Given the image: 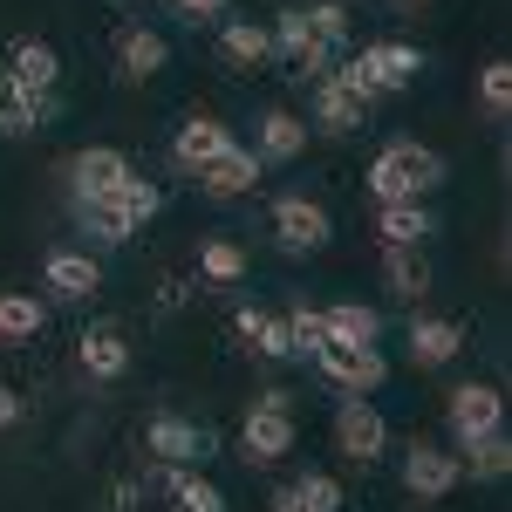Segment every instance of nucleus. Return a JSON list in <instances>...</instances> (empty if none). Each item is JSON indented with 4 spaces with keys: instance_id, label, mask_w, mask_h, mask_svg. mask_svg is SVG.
<instances>
[{
    "instance_id": "39448f33",
    "label": "nucleus",
    "mask_w": 512,
    "mask_h": 512,
    "mask_svg": "<svg viewBox=\"0 0 512 512\" xmlns=\"http://www.w3.org/2000/svg\"><path fill=\"white\" fill-rule=\"evenodd\" d=\"M328 239H335L328 205H315L308 192H280L274 198V246L280 253H321Z\"/></svg>"
},
{
    "instance_id": "c85d7f7f",
    "label": "nucleus",
    "mask_w": 512,
    "mask_h": 512,
    "mask_svg": "<svg viewBox=\"0 0 512 512\" xmlns=\"http://www.w3.org/2000/svg\"><path fill=\"white\" fill-rule=\"evenodd\" d=\"M110 205L123 212V226L137 233V226H151V219L164 212V192L151 185V178H130V185H117V192H110Z\"/></svg>"
},
{
    "instance_id": "aec40b11",
    "label": "nucleus",
    "mask_w": 512,
    "mask_h": 512,
    "mask_svg": "<svg viewBox=\"0 0 512 512\" xmlns=\"http://www.w3.org/2000/svg\"><path fill=\"white\" fill-rule=\"evenodd\" d=\"M431 233H437L431 205H376V239H383V253H424Z\"/></svg>"
},
{
    "instance_id": "20e7f679",
    "label": "nucleus",
    "mask_w": 512,
    "mask_h": 512,
    "mask_svg": "<svg viewBox=\"0 0 512 512\" xmlns=\"http://www.w3.org/2000/svg\"><path fill=\"white\" fill-rule=\"evenodd\" d=\"M444 424H451V444L458 451L478 444V437H492V431H506V396H499V383H458L451 403H444Z\"/></svg>"
},
{
    "instance_id": "423d86ee",
    "label": "nucleus",
    "mask_w": 512,
    "mask_h": 512,
    "mask_svg": "<svg viewBox=\"0 0 512 512\" xmlns=\"http://www.w3.org/2000/svg\"><path fill=\"white\" fill-rule=\"evenodd\" d=\"M335 451H342L349 465H376V458L390 451V424H383V410H376L369 396L335 403Z\"/></svg>"
},
{
    "instance_id": "5701e85b",
    "label": "nucleus",
    "mask_w": 512,
    "mask_h": 512,
    "mask_svg": "<svg viewBox=\"0 0 512 512\" xmlns=\"http://www.w3.org/2000/svg\"><path fill=\"white\" fill-rule=\"evenodd\" d=\"M321 328H328V342H355V349H376V342H383V315L362 308V301H335V308H321Z\"/></svg>"
},
{
    "instance_id": "393cba45",
    "label": "nucleus",
    "mask_w": 512,
    "mask_h": 512,
    "mask_svg": "<svg viewBox=\"0 0 512 512\" xmlns=\"http://www.w3.org/2000/svg\"><path fill=\"white\" fill-rule=\"evenodd\" d=\"M198 280L239 287V280H246V246H239V239H198Z\"/></svg>"
},
{
    "instance_id": "7c9ffc66",
    "label": "nucleus",
    "mask_w": 512,
    "mask_h": 512,
    "mask_svg": "<svg viewBox=\"0 0 512 512\" xmlns=\"http://www.w3.org/2000/svg\"><path fill=\"white\" fill-rule=\"evenodd\" d=\"M287 499H294V512H342V485L328 472H301L294 485H280Z\"/></svg>"
},
{
    "instance_id": "0eeeda50",
    "label": "nucleus",
    "mask_w": 512,
    "mask_h": 512,
    "mask_svg": "<svg viewBox=\"0 0 512 512\" xmlns=\"http://www.w3.org/2000/svg\"><path fill=\"white\" fill-rule=\"evenodd\" d=\"M315 369L342 396H369V390H383V376H390L383 349H355V342H321V349H315Z\"/></svg>"
},
{
    "instance_id": "9b49d317",
    "label": "nucleus",
    "mask_w": 512,
    "mask_h": 512,
    "mask_svg": "<svg viewBox=\"0 0 512 512\" xmlns=\"http://www.w3.org/2000/svg\"><path fill=\"white\" fill-rule=\"evenodd\" d=\"M239 451H246V465H280V458L294 451V417H287V410H267V403H253L246 424H239Z\"/></svg>"
},
{
    "instance_id": "f3484780",
    "label": "nucleus",
    "mask_w": 512,
    "mask_h": 512,
    "mask_svg": "<svg viewBox=\"0 0 512 512\" xmlns=\"http://www.w3.org/2000/svg\"><path fill=\"white\" fill-rule=\"evenodd\" d=\"M76 362H82L89 383H123V376H130V342H123V328H82Z\"/></svg>"
},
{
    "instance_id": "cd10ccee",
    "label": "nucleus",
    "mask_w": 512,
    "mask_h": 512,
    "mask_svg": "<svg viewBox=\"0 0 512 512\" xmlns=\"http://www.w3.org/2000/svg\"><path fill=\"white\" fill-rule=\"evenodd\" d=\"M383 287H390L396 301L431 294V267H424V253H383Z\"/></svg>"
},
{
    "instance_id": "f03ea898",
    "label": "nucleus",
    "mask_w": 512,
    "mask_h": 512,
    "mask_svg": "<svg viewBox=\"0 0 512 512\" xmlns=\"http://www.w3.org/2000/svg\"><path fill=\"white\" fill-rule=\"evenodd\" d=\"M267 35H274V55L280 62H294L301 76H335L342 69V48H328V41L308 28V7H280L274 21H267Z\"/></svg>"
},
{
    "instance_id": "412c9836",
    "label": "nucleus",
    "mask_w": 512,
    "mask_h": 512,
    "mask_svg": "<svg viewBox=\"0 0 512 512\" xmlns=\"http://www.w3.org/2000/svg\"><path fill=\"white\" fill-rule=\"evenodd\" d=\"M260 185V158L246 151V144H233V151H219V158L198 171V192L205 198H246Z\"/></svg>"
},
{
    "instance_id": "72a5a7b5",
    "label": "nucleus",
    "mask_w": 512,
    "mask_h": 512,
    "mask_svg": "<svg viewBox=\"0 0 512 512\" xmlns=\"http://www.w3.org/2000/svg\"><path fill=\"white\" fill-rule=\"evenodd\" d=\"M287 342H294V355H315L321 342H328V328H321V308H287Z\"/></svg>"
},
{
    "instance_id": "58836bf2",
    "label": "nucleus",
    "mask_w": 512,
    "mask_h": 512,
    "mask_svg": "<svg viewBox=\"0 0 512 512\" xmlns=\"http://www.w3.org/2000/svg\"><path fill=\"white\" fill-rule=\"evenodd\" d=\"M410 7H424V0H410Z\"/></svg>"
},
{
    "instance_id": "c9c22d12",
    "label": "nucleus",
    "mask_w": 512,
    "mask_h": 512,
    "mask_svg": "<svg viewBox=\"0 0 512 512\" xmlns=\"http://www.w3.org/2000/svg\"><path fill=\"white\" fill-rule=\"evenodd\" d=\"M21 410H28V403H21V396L0 383V431H14V424H21Z\"/></svg>"
},
{
    "instance_id": "473e14b6",
    "label": "nucleus",
    "mask_w": 512,
    "mask_h": 512,
    "mask_svg": "<svg viewBox=\"0 0 512 512\" xmlns=\"http://www.w3.org/2000/svg\"><path fill=\"white\" fill-rule=\"evenodd\" d=\"M478 103H485V117H492V123L506 117V103H512V62H485V69H478Z\"/></svg>"
},
{
    "instance_id": "9d476101",
    "label": "nucleus",
    "mask_w": 512,
    "mask_h": 512,
    "mask_svg": "<svg viewBox=\"0 0 512 512\" xmlns=\"http://www.w3.org/2000/svg\"><path fill=\"white\" fill-rule=\"evenodd\" d=\"M458 451H444V444H410V458H403V492L410 499H451L458 492Z\"/></svg>"
},
{
    "instance_id": "4468645a",
    "label": "nucleus",
    "mask_w": 512,
    "mask_h": 512,
    "mask_svg": "<svg viewBox=\"0 0 512 512\" xmlns=\"http://www.w3.org/2000/svg\"><path fill=\"white\" fill-rule=\"evenodd\" d=\"M308 151V123L294 117V110H260V123H253V158H260V171L267 164H294Z\"/></svg>"
},
{
    "instance_id": "4be33fe9",
    "label": "nucleus",
    "mask_w": 512,
    "mask_h": 512,
    "mask_svg": "<svg viewBox=\"0 0 512 512\" xmlns=\"http://www.w3.org/2000/svg\"><path fill=\"white\" fill-rule=\"evenodd\" d=\"M233 335H239L253 355H260V362H287V355H294V342H287V321L267 315V308H239V315H233Z\"/></svg>"
},
{
    "instance_id": "f257e3e1",
    "label": "nucleus",
    "mask_w": 512,
    "mask_h": 512,
    "mask_svg": "<svg viewBox=\"0 0 512 512\" xmlns=\"http://www.w3.org/2000/svg\"><path fill=\"white\" fill-rule=\"evenodd\" d=\"M437 185H444V158H437L431 144H417V137L383 144L376 164H369V198L376 205H424Z\"/></svg>"
},
{
    "instance_id": "4c0bfd02",
    "label": "nucleus",
    "mask_w": 512,
    "mask_h": 512,
    "mask_svg": "<svg viewBox=\"0 0 512 512\" xmlns=\"http://www.w3.org/2000/svg\"><path fill=\"white\" fill-rule=\"evenodd\" d=\"M253 403H267V410H287V417H294V390H260Z\"/></svg>"
},
{
    "instance_id": "e433bc0d",
    "label": "nucleus",
    "mask_w": 512,
    "mask_h": 512,
    "mask_svg": "<svg viewBox=\"0 0 512 512\" xmlns=\"http://www.w3.org/2000/svg\"><path fill=\"white\" fill-rule=\"evenodd\" d=\"M171 7H178V14H198V21H212V14H226L233 0H171Z\"/></svg>"
},
{
    "instance_id": "2eb2a0df",
    "label": "nucleus",
    "mask_w": 512,
    "mask_h": 512,
    "mask_svg": "<svg viewBox=\"0 0 512 512\" xmlns=\"http://www.w3.org/2000/svg\"><path fill=\"white\" fill-rule=\"evenodd\" d=\"M239 137L233 130H226V123L219 117H185V130H178V137H171V164H178V171H205V164L219 158V151H233Z\"/></svg>"
},
{
    "instance_id": "a211bd4d",
    "label": "nucleus",
    "mask_w": 512,
    "mask_h": 512,
    "mask_svg": "<svg viewBox=\"0 0 512 512\" xmlns=\"http://www.w3.org/2000/svg\"><path fill=\"white\" fill-rule=\"evenodd\" d=\"M164 62H171V48H164L158 28L130 21V28L117 35V76H123V82H151V76H164Z\"/></svg>"
},
{
    "instance_id": "1a4fd4ad",
    "label": "nucleus",
    "mask_w": 512,
    "mask_h": 512,
    "mask_svg": "<svg viewBox=\"0 0 512 512\" xmlns=\"http://www.w3.org/2000/svg\"><path fill=\"white\" fill-rule=\"evenodd\" d=\"M355 76L369 82L376 96H396V89H410V82L424 76V55L410 48V41H369L362 55H349Z\"/></svg>"
},
{
    "instance_id": "7ed1b4c3",
    "label": "nucleus",
    "mask_w": 512,
    "mask_h": 512,
    "mask_svg": "<svg viewBox=\"0 0 512 512\" xmlns=\"http://www.w3.org/2000/svg\"><path fill=\"white\" fill-rule=\"evenodd\" d=\"M376 103H383V96H376L369 82L355 76V62H342L335 76H321V82H315V123H321V130H335V137L362 130V117H369Z\"/></svg>"
},
{
    "instance_id": "a878e982",
    "label": "nucleus",
    "mask_w": 512,
    "mask_h": 512,
    "mask_svg": "<svg viewBox=\"0 0 512 512\" xmlns=\"http://www.w3.org/2000/svg\"><path fill=\"white\" fill-rule=\"evenodd\" d=\"M35 123H48V110H41L35 96H28L21 82L0 69V137H28Z\"/></svg>"
},
{
    "instance_id": "bb28decb",
    "label": "nucleus",
    "mask_w": 512,
    "mask_h": 512,
    "mask_svg": "<svg viewBox=\"0 0 512 512\" xmlns=\"http://www.w3.org/2000/svg\"><path fill=\"white\" fill-rule=\"evenodd\" d=\"M41 321H48L41 294H0V342H35Z\"/></svg>"
},
{
    "instance_id": "f704fd0d",
    "label": "nucleus",
    "mask_w": 512,
    "mask_h": 512,
    "mask_svg": "<svg viewBox=\"0 0 512 512\" xmlns=\"http://www.w3.org/2000/svg\"><path fill=\"white\" fill-rule=\"evenodd\" d=\"M308 28H315L328 48H342V41H349V7H342V0H308Z\"/></svg>"
},
{
    "instance_id": "f8f14e48",
    "label": "nucleus",
    "mask_w": 512,
    "mask_h": 512,
    "mask_svg": "<svg viewBox=\"0 0 512 512\" xmlns=\"http://www.w3.org/2000/svg\"><path fill=\"white\" fill-rule=\"evenodd\" d=\"M205 444H212V437L198 431V424H185V417H171V410L144 424V451H151V465H185V472H192V458H205Z\"/></svg>"
},
{
    "instance_id": "2f4dec72",
    "label": "nucleus",
    "mask_w": 512,
    "mask_h": 512,
    "mask_svg": "<svg viewBox=\"0 0 512 512\" xmlns=\"http://www.w3.org/2000/svg\"><path fill=\"white\" fill-rule=\"evenodd\" d=\"M164 499H171L178 512H226V492H219L205 472H178V485H171Z\"/></svg>"
},
{
    "instance_id": "dca6fc26",
    "label": "nucleus",
    "mask_w": 512,
    "mask_h": 512,
    "mask_svg": "<svg viewBox=\"0 0 512 512\" xmlns=\"http://www.w3.org/2000/svg\"><path fill=\"white\" fill-rule=\"evenodd\" d=\"M458 349H465V321L410 315V362L417 369H444V362H458Z\"/></svg>"
},
{
    "instance_id": "6e6552de",
    "label": "nucleus",
    "mask_w": 512,
    "mask_h": 512,
    "mask_svg": "<svg viewBox=\"0 0 512 512\" xmlns=\"http://www.w3.org/2000/svg\"><path fill=\"white\" fill-rule=\"evenodd\" d=\"M7 76L21 82V89L35 96L48 117L62 110V96H55V89H62V55H55V48H48L41 35H21L14 48H7Z\"/></svg>"
},
{
    "instance_id": "6ab92c4d",
    "label": "nucleus",
    "mask_w": 512,
    "mask_h": 512,
    "mask_svg": "<svg viewBox=\"0 0 512 512\" xmlns=\"http://www.w3.org/2000/svg\"><path fill=\"white\" fill-rule=\"evenodd\" d=\"M41 280H48L55 301H89V294L103 287V267H96L89 253H76V246H55L48 267H41Z\"/></svg>"
},
{
    "instance_id": "b1692460",
    "label": "nucleus",
    "mask_w": 512,
    "mask_h": 512,
    "mask_svg": "<svg viewBox=\"0 0 512 512\" xmlns=\"http://www.w3.org/2000/svg\"><path fill=\"white\" fill-rule=\"evenodd\" d=\"M219 55L239 62V69L274 62V35H267V21H219Z\"/></svg>"
},
{
    "instance_id": "ddd939ff",
    "label": "nucleus",
    "mask_w": 512,
    "mask_h": 512,
    "mask_svg": "<svg viewBox=\"0 0 512 512\" xmlns=\"http://www.w3.org/2000/svg\"><path fill=\"white\" fill-rule=\"evenodd\" d=\"M130 178H137L130 158H123V151H103V144H89V151L69 158V185H76V198H110L117 185H130Z\"/></svg>"
},
{
    "instance_id": "c756f323",
    "label": "nucleus",
    "mask_w": 512,
    "mask_h": 512,
    "mask_svg": "<svg viewBox=\"0 0 512 512\" xmlns=\"http://www.w3.org/2000/svg\"><path fill=\"white\" fill-rule=\"evenodd\" d=\"M458 465H465L472 478H506L512 472V437L506 431L478 437V444H465V451H458Z\"/></svg>"
}]
</instances>
